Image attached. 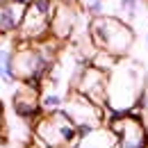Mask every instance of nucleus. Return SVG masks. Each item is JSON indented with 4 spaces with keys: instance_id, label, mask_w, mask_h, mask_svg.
<instances>
[{
    "instance_id": "obj_1",
    "label": "nucleus",
    "mask_w": 148,
    "mask_h": 148,
    "mask_svg": "<svg viewBox=\"0 0 148 148\" xmlns=\"http://www.w3.org/2000/svg\"><path fill=\"white\" fill-rule=\"evenodd\" d=\"M146 71L139 62L119 59L107 73V110L112 114L139 116V105L144 103Z\"/></svg>"
},
{
    "instance_id": "obj_2",
    "label": "nucleus",
    "mask_w": 148,
    "mask_h": 148,
    "mask_svg": "<svg viewBox=\"0 0 148 148\" xmlns=\"http://www.w3.org/2000/svg\"><path fill=\"white\" fill-rule=\"evenodd\" d=\"M55 66V50L48 48L43 41L39 43H25L21 41L14 50V77L21 84H43L46 77H50V71Z\"/></svg>"
},
{
    "instance_id": "obj_3",
    "label": "nucleus",
    "mask_w": 148,
    "mask_h": 148,
    "mask_svg": "<svg viewBox=\"0 0 148 148\" xmlns=\"http://www.w3.org/2000/svg\"><path fill=\"white\" fill-rule=\"evenodd\" d=\"M89 34H91L93 48L96 50H105L110 55L123 57L128 55V50L134 43V32L125 21L114 18V16H98L91 18L89 23Z\"/></svg>"
},
{
    "instance_id": "obj_4",
    "label": "nucleus",
    "mask_w": 148,
    "mask_h": 148,
    "mask_svg": "<svg viewBox=\"0 0 148 148\" xmlns=\"http://www.w3.org/2000/svg\"><path fill=\"white\" fill-rule=\"evenodd\" d=\"M34 137L48 148H77L80 144V130L62 112L39 119L34 125Z\"/></svg>"
},
{
    "instance_id": "obj_5",
    "label": "nucleus",
    "mask_w": 148,
    "mask_h": 148,
    "mask_svg": "<svg viewBox=\"0 0 148 148\" xmlns=\"http://www.w3.org/2000/svg\"><path fill=\"white\" fill-rule=\"evenodd\" d=\"M55 16L53 0H30L23 25L18 30V39L25 43H39L50 34V25Z\"/></svg>"
},
{
    "instance_id": "obj_6",
    "label": "nucleus",
    "mask_w": 148,
    "mask_h": 148,
    "mask_svg": "<svg viewBox=\"0 0 148 148\" xmlns=\"http://www.w3.org/2000/svg\"><path fill=\"white\" fill-rule=\"evenodd\" d=\"M62 114L80 130V137H84L87 132H91V130L103 125L105 110L73 89L71 96H69V100H66V105H64V110H62Z\"/></svg>"
},
{
    "instance_id": "obj_7",
    "label": "nucleus",
    "mask_w": 148,
    "mask_h": 148,
    "mask_svg": "<svg viewBox=\"0 0 148 148\" xmlns=\"http://www.w3.org/2000/svg\"><path fill=\"white\" fill-rule=\"evenodd\" d=\"M107 128L116 134V148H148V130L139 116L132 114H112Z\"/></svg>"
},
{
    "instance_id": "obj_8",
    "label": "nucleus",
    "mask_w": 148,
    "mask_h": 148,
    "mask_svg": "<svg viewBox=\"0 0 148 148\" xmlns=\"http://www.w3.org/2000/svg\"><path fill=\"white\" fill-rule=\"evenodd\" d=\"M75 91L100 107H107V73L93 69L91 64L84 66V71L75 80Z\"/></svg>"
},
{
    "instance_id": "obj_9",
    "label": "nucleus",
    "mask_w": 148,
    "mask_h": 148,
    "mask_svg": "<svg viewBox=\"0 0 148 148\" xmlns=\"http://www.w3.org/2000/svg\"><path fill=\"white\" fill-rule=\"evenodd\" d=\"M69 89L62 80L57 77H46L43 84H41V93H39V103H41V112H48V114H57V112L64 110L66 100H69Z\"/></svg>"
},
{
    "instance_id": "obj_10",
    "label": "nucleus",
    "mask_w": 148,
    "mask_h": 148,
    "mask_svg": "<svg viewBox=\"0 0 148 148\" xmlns=\"http://www.w3.org/2000/svg\"><path fill=\"white\" fill-rule=\"evenodd\" d=\"M39 87L32 84H21V89L14 93V112L18 119H39L41 116V103H39Z\"/></svg>"
},
{
    "instance_id": "obj_11",
    "label": "nucleus",
    "mask_w": 148,
    "mask_h": 148,
    "mask_svg": "<svg viewBox=\"0 0 148 148\" xmlns=\"http://www.w3.org/2000/svg\"><path fill=\"white\" fill-rule=\"evenodd\" d=\"M77 30V14H75L73 5H57L55 7V16H53V25H50V34L57 41L71 39Z\"/></svg>"
},
{
    "instance_id": "obj_12",
    "label": "nucleus",
    "mask_w": 148,
    "mask_h": 148,
    "mask_svg": "<svg viewBox=\"0 0 148 148\" xmlns=\"http://www.w3.org/2000/svg\"><path fill=\"white\" fill-rule=\"evenodd\" d=\"M25 12H27V2H18V0L0 2V34L2 37L5 34H18Z\"/></svg>"
},
{
    "instance_id": "obj_13",
    "label": "nucleus",
    "mask_w": 148,
    "mask_h": 148,
    "mask_svg": "<svg viewBox=\"0 0 148 148\" xmlns=\"http://www.w3.org/2000/svg\"><path fill=\"white\" fill-rule=\"evenodd\" d=\"M116 144H119L116 134L107 125H100V128L87 132L84 137H80L77 148H116Z\"/></svg>"
},
{
    "instance_id": "obj_14",
    "label": "nucleus",
    "mask_w": 148,
    "mask_h": 148,
    "mask_svg": "<svg viewBox=\"0 0 148 148\" xmlns=\"http://www.w3.org/2000/svg\"><path fill=\"white\" fill-rule=\"evenodd\" d=\"M14 50L16 48H7L2 46L0 48V80L2 82H9V80H16L14 77Z\"/></svg>"
},
{
    "instance_id": "obj_15",
    "label": "nucleus",
    "mask_w": 148,
    "mask_h": 148,
    "mask_svg": "<svg viewBox=\"0 0 148 148\" xmlns=\"http://www.w3.org/2000/svg\"><path fill=\"white\" fill-rule=\"evenodd\" d=\"M2 114H5V105H2V100H0V121H2Z\"/></svg>"
},
{
    "instance_id": "obj_16",
    "label": "nucleus",
    "mask_w": 148,
    "mask_h": 148,
    "mask_svg": "<svg viewBox=\"0 0 148 148\" xmlns=\"http://www.w3.org/2000/svg\"><path fill=\"white\" fill-rule=\"evenodd\" d=\"M0 148H9V144L7 141H0Z\"/></svg>"
},
{
    "instance_id": "obj_17",
    "label": "nucleus",
    "mask_w": 148,
    "mask_h": 148,
    "mask_svg": "<svg viewBox=\"0 0 148 148\" xmlns=\"http://www.w3.org/2000/svg\"><path fill=\"white\" fill-rule=\"evenodd\" d=\"M0 2H12V0H0ZM18 2H30V0H18Z\"/></svg>"
},
{
    "instance_id": "obj_18",
    "label": "nucleus",
    "mask_w": 148,
    "mask_h": 148,
    "mask_svg": "<svg viewBox=\"0 0 148 148\" xmlns=\"http://www.w3.org/2000/svg\"><path fill=\"white\" fill-rule=\"evenodd\" d=\"M144 41H146V46H148V30H146V34H144Z\"/></svg>"
},
{
    "instance_id": "obj_19",
    "label": "nucleus",
    "mask_w": 148,
    "mask_h": 148,
    "mask_svg": "<svg viewBox=\"0 0 148 148\" xmlns=\"http://www.w3.org/2000/svg\"><path fill=\"white\" fill-rule=\"evenodd\" d=\"M0 48H2V34H0Z\"/></svg>"
}]
</instances>
